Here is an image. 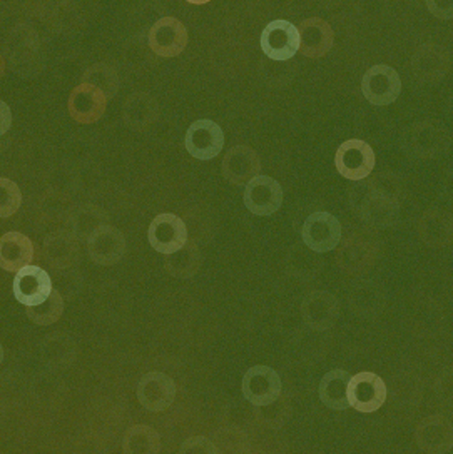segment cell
<instances>
[{
	"mask_svg": "<svg viewBox=\"0 0 453 454\" xmlns=\"http://www.w3.org/2000/svg\"><path fill=\"white\" fill-rule=\"evenodd\" d=\"M89 257L99 266H114L126 254V238L115 227L104 224L87 239Z\"/></svg>",
	"mask_w": 453,
	"mask_h": 454,
	"instance_id": "4fadbf2b",
	"label": "cell"
},
{
	"mask_svg": "<svg viewBox=\"0 0 453 454\" xmlns=\"http://www.w3.org/2000/svg\"><path fill=\"white\" fill-rule=\"evenodd\" d=\"M66 340H69L64 338V336H54V338H49V340H45V344L43 346L44 357H45V361H47L51 366H57V355L60 353V349H57V348H64V346H66ZM68 353L74 355V346L62 349V356H60L62 364H66V361H72V359H74V356H69Z\"/></svg>",
	"mask_w": 453,
	"mask_h": 454,
	"instance_id": "e575fe53",
	"label": "cell"
},
{
	"mask_svg": "<svg viewBox=\"0 0 453 454\" xmlns=\"http://www.w3.org/2000/svg\"><path fill=\"white\" fill-rule=\"evenodd\" d=\"M417 229L420 239L428 247L440 249L453 242V215L441 209H428L422 214Z\"/></svg>",
	"mask_w": 453,
	"mask_h": 454,
	"instance_id": "603a6c76",
	"label": "cell"
},
{
	"mask_svg": "<svg viewBox=\"0 0 453 454\" xmlns=\"http://www.w3.org/2000/svg\"><path fill=\"white\" fill-rule=\"evenodd\" d=\"M426 9L433 14V17L441 19V20H450L453 19V0H428Z\"/></svg>",
	"mask_w": 453,
	"mask_h": 454,
	"instance_id": "74e56055",
	"label": "cell"
},
{
	"mask_svg": "<svg viewBox=\"0 0 453 454\" xmlns=\"http://www.w3.org/2000/svg\"><path fill=\"white\" fill-rule=\"evenodd\" d=\"M386 395L388 391L385 381L378 374L370 371L354 374L348 387L350 406L363 414L378 411L386 401Z\"/></svg>",
	"mask_w": 453,
	"mask_h": 454,
	"instance_id": "ba28073f",
	"label": "cell"
},
{
	"mask_svg": "<svg viewBox=\"0 0 453 454\" xmlns=\"http://www.w3.org/2000/svg\"><path fill=\"white\" fill-rule=\"evenodd\" d=\"M242 395L258 408H266L282 396V378L269 366H253L242 378Z\"/></svg>",
	"mask_w": 453,
	"mask_h": 454,
	"instance_id": "8992f818",
	"label": "cell"
},
{
	"mask_svg": "<svg viewBox=\"0 0 453 454\" xmlns=\"http://www.w3.org/2000/svg\"><path fill=\"white\" fill-rule=\"evenodd\" d=\"M435 393L441 404L453 406V368H447L440 372L435 381Z\"/></svg>",
	"mask_w": 453,
	"mask_h": 454,
	"instance_id": "d590c367",
	"label": "cell"
},
{
	"mask_svg": "<svg viewBox=\"0 0 453 454\" xmlns=\"http://www.w3.org/2000/svg\"><path fill=\"white\" fill-rule=\"evenodd\" d=\"M0 199H2V202H0L2 219L14 215L22 204V194H20L19 185L7 177H2L0 179Z\"/></svg>",
	"mask_w": 453,
	"mask_h": 454,
	"instance_id": "836d02e7",
	"label": "cell"
},
{
	"mask_svg": "<svg viewBox=\"0 0 453 454\" xmlns=\"http://www.w3.org/2000/svg\"><path fill=\"white\" fill-rule=\"evenodd\" d=\"M385 293L373 283H360L354 286L350 296L352 308L362 316H377L385 308Z\"/></svg>",
	"mask_w": 453,
	"mask_h": 454,
	"instance_id": "f1b7e54d",
	"label": "cell"
},
{
	"mask_svg": "<svg viewBox=\"0 0 453 454\" xmlns=\"http://www.w3.org/2000/svg\"><path fill=\"white\" fill-rule=\"evenodd\" d=\"M362 92L365 99L377 107L390 106L400 98L401 92L400 75L393 67L386 64L373 66L363 75Z\"/></svg>",
	"mask_w": 453,
	"mask_h": 454,
	"instance_id": "5b68a950",
	"label": "cell"
},
{
	"mask_svg": "<svg viewBox=\"0 0 453 454\" xmlns=\"http://www.w3.org/2000/svg\"><path fill=\"white\" fill-rule=\"evenodd\" d=\"M413 75L425 84H435L445 79L452 67V59L445 47L426 43L415 49L410 60Z\"/></svg>",
	"mask_w": 453,
	"mask_h": 454,
	"instance_id": "277c9868",
	"label": "cell"
},
{
	"mask_svg": "<svg viewBox=\"0 0 453 454\" xmlns=\"http://www.w3.org/2000/svg\"><path fill=\"white\" fill-rule=\"evenodd\" d=\"M369 183L371 191L377 196L393 200V202H401L405 185H403L401 177L395 172H380L373 179H370Z\"/></svg>",
	"mask_w": 453,
	"mask_h": 454,
	"instance_id": "d6a6232c",
	"label": "cell"
},
{
	"mask_svg": "<svg viewBox=\"0 0 453 454\" xmlns=\"http://www.w3.org/2000/svg\"><path fill=\"white\" fill-rule=\"evenodd\" d=\"M199 264H201V255L196 244H186V247L181 251L168 255L166 270L174 278L187 279L198 272Z\"/></svg>",
	"mask_w": 453,
	"mask_h": 454,
	"instance_id": "f546056e",
	"label": "cell"
},
{
	"mask_svg": "<svg viewBox=\"0 0 453 454\" xmlns=\"http://www.w3.org/2000/svg\"><path fill=\"white\" fill-rule=\"evenodd\" d=\"M401 151L413 160H432L449 153L452 145L450 132L437 121H418L403 130Z\"/></svg>",
	"mask_w": 453,
	"mask_h": 454,
	"instance_id": "6da1fadb",
	"label": "cell"
},
{
	"mask_svg": "<svg viewBox=\"0 0 453 454\" xmlns=\"http://www.w3.org/2000/svg\"><path fill=\"white\" fill-rule=\"evenodd\" d=\"M301 314L314 331H326L333 326L340 314L338 299L328 291H314L301 304Z\"/></svg>",
	"mask_w": 453,
	"mask_h": 454,
	"instance_id": "ffe728a7",
	"label": "cell"
},
{
	"mask_svg": "<svg viewBox=\"0 0 453 454\" xmlns=\"http://www.w3.org/2000/svg\"><path fill=\"white\" fill-rule=\"evenodd\" d=\"M123 450L124 454H159L161 436L151 426H131L124 434Z\"/></svg>",
	"mask_w": 453,
	"mask_h": 454,
	"instance_id": "83f0119b",
	"label": "cell"
},
{
	"mask_svg": "<svg viewBox=\"0 0 453 454\" xmlns=\"http://www.w3.org/2000/svg\"><path fill=\"white\" fill-rule=\"evenodd\" d=\"M415 440L425 453H449L453 448V425L440 414L428 416L417 426Z\"/></svg>",
	"mask_w": 453,
	"mask_h": 454,
	"instance_id": "ac0fdd59",
	"label": "cell"
},
{
	"mask_svg": "<svg viewBox=\"0 0 453 454\" xmlns=\"http://www.w3.org/2000/svg\"><path fill=\"white\" fill-rule=\"evenodd\" d=\"M375 162L373 147L360 139L343 142L335 156L337 170L350 181H365L373 172Z\"/></svg>",
	"mask_w": 453,
	"mask_h": 454,
	"instance_id": "3957f363",
	"label": "cell"
},
{
	"mask_svg": "<svg viewBox=\"0 0 453 454\" xmlns=\"http://www.w3.org/2000/svg\"><path fill=\"white\" fill-rule=\"evenodd\" d=\"M179 454H219L213 441L204 436H193L181 444Z\"/></svg>",
	"mask_w": 453,
	"mask_h": 454,
	"instance_id": "8d00e7d4",
	"label": "cell"
},
{
	"mask_svg": "<svg viewBox=\"0 0 453 454\" xmlns=\"http://www.w3.org/2000/svg\"><path fill=\"white\" fill-rule=\"evenodd\" d=\"M12 287L15 299L26 308L43 304L54 291L51 276L43 268L32 264L17 272Z\"/></svg>",
	"mask_w": 453,
	"mask_h": 454,
	"instance_id": "2e32d148",
	"label": "cell"
},
{
	"mask_svg": "<svg viewBox=\"0 0 453 454\" xmlns=\"http://www.w3.org/2000/svg\"><path fill=\"white\" fill-rule=\"evenodd\" d=\"M84 81L87 84L96 85L107 96V99H113L119 90V75L113 67L106 64H96L89 67L84 74Z\"/></svg>",
	"mask_w": 453,
	"mask_h": 454,
	"instance_id": "1f68e13d",
	"label": "cell"
},
{
	"mask_svg": "<svg viewBox=\"0 0 453 454\" xmlns=\"http://www.w3.org/2000/svg\"><path fill=\"white\" fill-rule=\"evenodd\" d=\"M44 255L54 270H69L79 261L77 236L68 231H56L44 241Z\"/></svg>",
	"mask_w": 453,
	"mask_h": 454,
	"instance_id": "cb8c5ba5",
	"label": "cell"
},
{
	"mask_svg": "<svg viewBox=\"0 0 453 454\" xmlns=\"http://www.w3.org/2000/svg\"><path fill=\"white\" fill-rule=\"evenodd\" d=\"M377 244L362 236H354L343 242L337 255V262L343 272L348 274H363L373 268L377 261Z\"/></svg>",
	"mask_w": 453,
	"mask_h": 454,
	"instance_id": "7402d4cb",
	"label": "cell"
},
{
	"mask_svg": "<svg viewBox=\"0 0 453 454\" xmlns=\"http://www.w3.org/2000/svg\"><path fill=\"white\" fill-rule=\"evenodd\" d=\"M138 399L147 411H166L176 399V383L168 374L151 371L138 384Z\"/></svg>",
	"mask_w": 453,
	"mask_h": 454,
	"instance_id": "7c38bea8",
	"label": "cell"
},
{
	"mask_svg": "<svg viewBox=\"0 0 453 454\" xmlns=\"http://www.w3.org/2000/svg\"><path fill=\"white\" fill-rule=\"evenodd\" d=\"M350 198L352 206L370 226L383 229L397 224L400 217V202L377 196L371 191L369 181L354 185V191L350 192Z\"/></svg>",
	"mask_w": 453,
	"mask_h": 454,
	"instance_id": "7a4b0ae2",
	"label": "cell"
},
{
	"mask_svg": "<svg viewBox=\"0 0 453 454\" xmlns=\"http://www.w3.org/2000/svg\"><path fill=\"white\" fill-rule=\"evenodd\" d=\"M244 204L255 215H271L283 204V187L269 176H258L246 185Z\"/></svg>",
	"mask_w": 453,
	"mask_h": 454,
	"instance_id": "e0dca14e",
	"label": "cell"
},
{
	"mask_svg": "<svg viewBox=\"0 0 453 454\" xmlns=\"http://www.w3.org/2000/svg\"><path fill=\"white\" fill-rule=\"evenodd\" d=\"M34 246L22 232H7L0 239V266L7 272H20L30 266Z\"/></svg>",
	"mask_w": 453,
	"mask_h": 454,
	"instance_id": "d4e9b609",
	"label": "cell"
},
{
	"mask_svg": "<svg viewBox=\"0 0 453 454\" xmlns=\"http://www.w3.org/2000/svg\"><path fill=\"white\" fill-rule=\"evenodd\" d=\"M159 115V106L149 94L138 92L131 96L124 104V121L129 128L136 130H146L156 122Z\"/></svg>",
	"mask_w": 453,
	"mask_h": 454,
	"instance_id": "4316f807",
	"label": "cell"
},
{
	"mask_svg": "<svg viewBox=\"0 0 453 454\" xmlns=\"http://www.w3.org/2000/svg\"><path fill=\"white\" fill-rule=\"evenodd\" d=\"M350 381H352V376L348 371L333 369L326 372L318 387L322 403L335 411L346 410L350 406V399H348Z\"/></svg>",
	"mask_w": 453,
	"mask_h": 454,
	"instance_id": "484cf974",
	"label": "cell"
},
{
	"mask_svg": "<svg viewBox=\"0 0 453 454\" xmlns=\"http://www.w3.org/2000/svg\"><path fill=\"white\" fill-rule=\"evenodd\" d=\"M107 102V96L99 87L83 82L72 89L68 107L77 124H94L106 114Z\"/></svg>",
	"mask_w": 453,
	"mask_h": 454,
	"instance_id": "8fae6325",
	"label": "cell"
},
{
	"mask_svg": "<svg viewBox=\"0 0 453 454\" xmlns=\"http://www.w3.org/2000/svg\"><path fill=\"white\" fill-rule=\"evenodd\" d=\"M62 312H64V299H62V294L57 289L52 291V294L43 304L26 309L28 319L34 325H37V326H51V325H54V323L60 319Z\"/></svg>",
	"mask_w": 453,
	"mask_h": 454,
	"instance_id": "4dcf8cb0",
	"label": "cell"
},
{
	"mask_svg": "<svg viewBox=\"0 0 453 454\" xmlns=\"http://www.w3.org/2000/svg\"><path fill=\"white\" fill-rule=\"evenodd\" d=\"M299 52L310 59L325 57L335 43L333 28L322 17H312L299 24Z\"/></svg>",
	"mask_w": 453,
	"mask_h": 454,
	"instance_id": "d6986e66",
	"label": "cell"
},
{
	"mask_svg": "<svg viewBox=\"0 0 453 454\" xmlns=\"http://www.w3.org/2000/svg\"><path fill=\"white\" fill-rule=\"evenodd\" d=\"M441 192L443 196L449 199L450 202H453V169L447 172V176L443 177V183H441Z\"/></svg>",
	"mask_w": 453,
	"mask_h": 454,
	"instance_id": "f35d334b",
	"label": "cell"
},
{
	"mask_svg": "<svg viewBox=\"0 0 453 454\" xmlns=\"http://www.w3.org/2000/svg\"><path fill=\"white\" fill-rule=\"evenodd\" d=\"M186 151L199 160H210L225 147V134L214 121L201 119L193 122L185 139Z\"/></svg>",
	"mask_w": 453,
	"mask_h": 454,
	"instance_id": "30bf717a",
	"label": "cell"
},
{
	"mask_svg": "<svg viewBox=\"0 0 453 454\" xmlns=\"http://www.w3.org/2000/svg\"><path fill=\"white\" fill-rule=\"evenodd\" d=\"M301 234L305 244L314 253H330L340 244V221L325 211L310 214L303 224Z\"/></svg>",
	"mask_w": 453,
	"mask_h": 454,
	"instance_id": "9c48e42d",
	"label": "cell"
},
{
	"mask_svg": "<svg viewBox=\"0 0 453 454\" xmlns=\"http://www.w3.org/2000/svg\"><path fill=\"white\" fill-rule=\"evenodd\" d=\"M261 49L273 60H288L299 51V30L288 20H273L261 34Z\"/></svg>",
	"mask_w": 453,
	"mask_h": 454,
	"instance_id": "5bb4252c",
	"label": "cell"
},
{
	"mask_svg": "<svg viewBox=\"0 0 453 454\" xmlns=\"http://www.w3.org/2000/svg\"><path fill=\"white\" fill-rule=\"evenodd\" d=\"M189 35L187 28L176 17H163L151 27L149 45L159 57H176L183 54Z\"/></svg>",
	"mask_w": 453,
	"mask_h": 454,
	"instance_id": "9a60e30c",
	"label": "cell"
},
{
	"mask_svg": "<svg viewBox=\"0 0 453 454\" xmlns=\"http://www.w3.org/2000/svg\"><path fill=\"white\" fill-rule=\"evenodd\" d=\"M147 238L159 254H174L187 244V227L176 214H159L149 226Z\"/></svg>",
	"mask_w": 453,
	"mask_h": 454,
	"instance_id": "52a82bcc",
	"label": "cell"
},
{
	"mask_svg": "<svg viewBox=\"0 0 453 454\" xmlns=\"http://www.w3.org/2000/svg\"><path fill=\"white\" fill-rule=\"evenodd\" d=\"M261 170V162L255 151L248 145L231 147L223 160V176L234 185H248Z\"/></svg>",
	"mask_w": 453,
	"mask_h": 454,
	"instance_id": "44dd1931",
	"label": "cell"
}]
</instances>
